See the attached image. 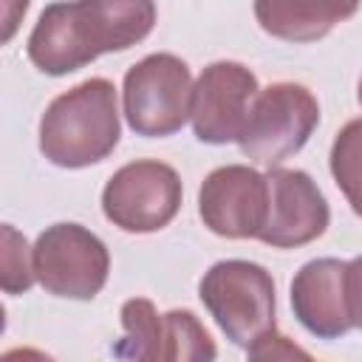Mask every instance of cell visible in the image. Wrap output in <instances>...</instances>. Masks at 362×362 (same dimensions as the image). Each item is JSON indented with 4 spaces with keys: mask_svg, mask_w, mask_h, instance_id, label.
I'll return each instance as SVG.
<instances>
[{
    "mask_svg": "<svg viewBox=\"0 0 362 362\" xmlns=\"http://www.w3.org/2000/svg\"><path fill=\"white\" fill-rule=\"evenodd\" d=\"M198 209L204 223L223 238H257L269 212L266 175L232 164L206 175Z\"/></svg>",
    "mask_w": 362,
    "mask_h": 362,
    "instance_id": "9",
    "label": "cell"
},
{
    "mask_svg": "<svg viewBox=\"0 0 362 362\" xmlns=\"http://www.w3.org/2000/svg\"><path fill=\"white\" fill-rule=\"evenodd\" d=\"M257 79L238 62H215L204 68L192 90V127L201 141L226 144L240 139Z\"/></svg>",
    "mask_w": 362,
    "mask_h": 362,
    "instance_id": "8",
    "label": "cell"
},
{
    "mask_svg": "<svg viewBox=\"0 0 362 362\" xmlns=\"http://www.w3.org/2000/svg\"><path fill=\"white\" fill-rule=\"evenodd\" d=\"M28 8V0H6V31H3V40H8L17 28V20L25 14Z\"/></svg>",
    "mask_w": 362,
    "mask_h": 362,
    "instance_id": "19",
    "label": "cell"
},
{
    "mask_svg": "<svg viewBox=\"0 0 362 362\" xmlns=\"http://www.w3.org/2000/svg\"><path fill=\"white\" fill-rule=\"evenodd\" d=\"M189 68L173 54H153L124 76V116L139 136H170L192 116Z\"/></svg>",
    "mask_w": 362,
    "mask_h": 362,
    "instance_id": "5",
    "label": "cell"
},
{
    "mask_svg": "<svg viewBox=\"0 0 362 362\" xmlns=\"http://www.w3.org/2000/svg\"><path fill=\"white\" fill-rule=\"evenodd\" d=\"M348 308L354 325L362 328V257L348 263Z\"/></svg>",
    "mask_w": 362,
    "mask_h": 362,
    "instance_id": "18",
    "label": "cell"
},
{
    "mask_svg": "<svg viewBox=\"0 0 362 362\" xmlns=\"http://www.w3.org/2000/svg\"><path fill=\"white\" fill-rule=\"evenodd\" d=\"M331 173L351 209L362 215V119L348 122L331 147Z\"/></svg>",
    "mask_w": 362,
    "mask_h": 362,
    "instance_id": "15",
    "label": "cell"
},
{
    "mask_svg": "<svg viewBox=\"0 0 362 362\" xmlns=\"http://www.w3.org/2000/svg\"><path fill=\"white\" fill-rule=\"evenodd\" d=\"M156 23L153 0H74L48 6L31 37V62L51 76L71 74L105 51H124Z\"/></svg>",
    "mask_w": 362,
    "mask_h": 362,
    "instance_id": "1",
    "label": "cell"
},
{
    "mask_svg": "<svg viewBox=\"0 0 362 362\" xmlns=\"http://www.w3.org/2000/svg\"><path fill=\"white\" fill-rule=\"evenodd\" d=\"M320 122V107L311 90L294 82H277L252 99L240 130V150L266 167L294 156Z\"/></svg>",
    "mask_w": 362,
    "mask_h": 362,
    "instance_id": "4",
    "label": "cell"
},
{
    "mask_svg": "<svg viewBox=\"0 0 362 362\" xmlns=\"http://www.w3.org/2000/svg\"><path fill=\"white\" fill-rule=\"evenodd\" d=\"M356 8L359 0H255L260 28L288 42L320 40Z\"/></svg>",
    "mask_w": 362,
    "mask_h": 362,
    "instance_id": "12",
    "label": "cell"
},
{
    "mask_svg": "<svg viewBox=\"0 0 362 362\" xmlns=\"http://www.w3.org/2000/svg\"><path fill=\"white\" fill-rule=\"evenodd\" d=\"M297 320L317 337L331 339L354 328L348 308V263L322 257L305 263L291 283Z\"/></svg>",
    "mask_w": 362,
    "mask_h": 362,
    "instance_id": "11",
    "label": "cell"
},
{
    "mask_svg": "<svg viewBox=\"0 0 362 362\" xmlns=\"http://www.w3.org/2000/svg\"><path fill=\"white\" fill-rule=\"evenodd\" d=\"M124 339L116 345V356L124 359H158L161 356V314L150 300H127L122 308Z\"/></svg>",
    "mask_w": 362,
    "mask_h": 362,
    "instance_id": "13",
    "label": "cell"
},
{
    "mask_svg": "<svg viewBox=\"0 0 362 362\" xmlns=\"http://www.w3.org/2000/svg\"><path fill=\"white\" fill-rule=\"evenodd\" d=\"M107 266L105 243L76 223H57L37 238L34 274L57 297H96L107 280Z\"/></svg>",
    "mask_w": 362,
    "mask_h": 362,
    "instance_id": "6",
    "label": "cell"
},
{
    "mask_svg": "<svg viewBox=\"0 0 362 362\" xmlns=\"http://www.w3.org/2000/svg\"><path fill=\"white\" fill-rule=\"evenodd\" d=\"M201 300L221 331L246 351L274 331V283L257 263H215L201 280Z\"/></svg>",
    "mask_w": 362,
    "mask_h": 362,
    "instance_id": "3",
    "label": "cell"
},
{
    "mask_svg": "<svg viewBox=\"0 0 362 362\" xmlns=\"http://www.w3.org/2000/svg\"><path fill=\"white\" fill-rule=\"evenodd\" d=\"M181 206V181L161 161H133L122 167L102 192V209L124 232H156Z\"/></svg>",
    "mask_w": 362,
    "mask_h": 362,
    "instance_id": "7",
    "label": "cell"
},
{
    "mask_svg": "<svg viewBox=\"0 0 362 362\" xmlns=\"http://www.w3.org/2000/svg\"><path fill=\"white\" fill-rule=\"evenodd\" d=\"M3 291L17 294L34 283V263H28V243L14 226H3Z\"/></svg>",
    "mask_w": 362,
    "mask_h": 362,
    "instance_id": "16",
    "label": "cell"
},
{
    "mask_svg": "<svg viewBox=\"0 0 362 362\" xmlns=\"http://www.w3.org/2000/svg\"><path fill=\"white\" fill-rule=\"evenodd\" d=\"M359 102H362V79H359Z\"/></svg>",
    "mask_w": 362,
    "mask_h": 362,
    "instance_id": "20",
    "label": "cell"
},
{
    "mask_svg": "<svg viewBox=\"0 0 362 362\" xmlns=\"http://www.w3.org/2000/svg\"><path fill=\"white\" fill-rule=\"evenodd\" d=\"M215 342L192 311L161 314V356L158 359H212Z\"/></svg>",
    "mask_w": 362,
    "mask_h": 362,
    "instance_id": "14",
    "label": "cell"
},
{
    "mask_svg": "<svg viewBox=\"0 0 362 362\" xmlns=\"http://www.w3.org/2000/svg\"><path fill=\"white\" fill-rule=\"evenodd\" d=\"M269 184V212L260 229V240L288 249L320 238L328 226V204L317 184L300 170H272Z\"/></svg>",
    "mask_w": 362,
    "mask_h": 362,
    "instance_id": "10",
    "label": "cell"
},
{
    "mask_svg": "<svg viewBox=\"0 0 362 362\" xmlns=\"http://www.w3.org/2000/svg\"><path fill=\"white\" fill-rule=\"evenodd\" d=\"M119 141L116 90L107 79H88L57 96L40 122V150L59 167L102 161Z\"/></svg>",
    "mask_w": 362,
    "mask_h": 362,
    "instance_id": "2",
    "label": "cell"
},
{
    "mask_svg": "<svg viewBox=\"0 0 362 362\" xmlns=\"http://www.w3.org/2000/svg\"><path fill=\"white\" fill-rule=\"evenodd\" d=\"M249 356L252 359H308L305 351H300L297 345H291L286 337H280L277 331H269L263 339H257L252 348H249Z\"/></svg>",
    "mask_w": 362,
    "mask_h": 362,
    "instance_id": "17",
    "label": "cell"
}]
</instances>
